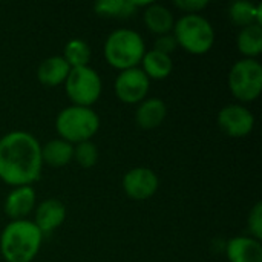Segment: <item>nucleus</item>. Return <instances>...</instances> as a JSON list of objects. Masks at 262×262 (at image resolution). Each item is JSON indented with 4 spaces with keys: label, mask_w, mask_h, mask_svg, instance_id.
Returning a JSON list of instances; mask_svg holds the SVG:
<instances>
[{
    "label": "nucleus",
    "mask_w": 262,
    "mask_h": 262,
    "mask_svg": "<svg viewBox=\"0 0 262 262\" xmlns=\"http://www.w3.org/2000/svg\"><path fill=\"white\" fill-rule=\"evenodd\" d=\"M141 71L149 77V80H163L167 78L173 69V61L170 55H166L160 51H146L141 60Z\"/></svg>",
    "instance_id": "18"
},
{
    "label": "nucleus",
    "mask_w": 262,
    "mask_h": 262,
    "mask_svg": "<svg viewBox=\"0 0 262 262\" xmlns=\"http://www.w3.org/2000/svg\"><path fill=\"white\" fill-rule=\"evenodd\" d=\"M229 88L239 101H255L262 92L261 63L256 58L238 60L230 69Z\"/></svg>",
    "instance_id": "6"
},
{
    "label": "nucleus",
    "mask_w": 262,
    "mask_h": 262,
    "mask_svg": "<svg viewBox=\"0 0 262 262\" xmlns=\"http://www.w3.org/2000/svg\"><path fill=\"white\" fill-rule=\"evenodd\" d=\"M166 114L167 107L163 100L144 98L135 111V121L143 129H155L164 121Z\"/></svg>",
    "instance_id": "15"
},
{
    "label": "nucleus",
    "mask_w": 262,
    "mask_h": 262,
    "mask_svg": "<svg viewBox=\"0 0 262 262\" xmlns=\"http://www.w3.org/2000/svg\"><path fill=\"white\" fill-rule=\"evenodd\" d=\"M160 181L157 173L149 167H134L123 177L124 193L137 201L149 200L158 190Z\"/></svg>",
    "instance_id": "10"
},
{
    "label": "nucleus",
    "mask_w": 262,
    "mask_h": 262,
    "mask_svg": "<svg viewBox=\"0 0 262 262\" xmlns=\"http://www.w3.org/2000/svg\"><path fill=\"white\" fill-rule=\"evenodd\" d=\"M152 2H137V0H100L95 3V12L103 17L111 18H126L137 12L141 6H149Z\"/></svg>",
    "instance_id": "16"
},
{
    "label": "nucleus",
    "mask_w": 262,
    "mask_h": 262,
    "mask_svg": "<svg viewBox=\"0 0 262 262\" xmlns=\"http://www.w3.org/2000/svg\"><path fill=\"white\" fill-rule=\"evenodd\" d=\"M238 49L247 58H255L262 52V26L258 23L241 28L238 38Z\"/></svg>",
    "instance_id": "21"
},
{
    "label": "nucleus",
    "mask_w": 262,
    "mask_h": 262,
    "mask_svg": "<svg viewBox=\"0 0 262 262\" xmlns=\"http://www.w3.org/2000/svg\"><path fill=\"white\" fill-rule=\"evenodd\" d=\"M41 146L34 135L14 130L0 138V180L9 186H29L40 178Z\"/></svg>",
    "instance_id": "1"
},
{
    "label": "nucleus",
    "mask_w": 262,
    "mask_h": 262,
    "mask_svg": "<svg viewBox=\"0 0 262 262\" xmlns=\"http://www.w3.org/2000/svg\"><path fill=\"white\" fill-rule=\"evenodd\" d=\"M218 124L226 135L232 138H243L253 130L255 117L241 104H229L220 111Z\"/></svg>",
    "instance_id": "9"
},
{
    "label": "nucleus",
    "mask_w": 262,
    "mask_h": 262,
    "mask_svg": "<svg viewBox=\"0 0 262 262\" xmlns=\"http://www.w3.org/2000/svg\"><path fill=\"white\" fill-rule=\"evenodd\" d=\"M69 71L71 68L61 55H52L40 63L37 69V78L41 84L54 88L66 81Z\"/></svg>",
    "instance_id": "14"
},
{
    "label": "nucleus",
    "mask_w": 262,
    "mask_h": 262,
    "mask_svg": "<svg viewBox=\"0 0 262 262\" xmlns=\"http://www.w3.org/2000/svg\"><path fill=\"white\" fill-rule=\"evenodd\" d=\"M74 146L61 138L51 140L41 147V161L51 167H63L72 161Z\"/></svg>",
    "instance_id": "19"
},
{
    "label": "nucleus",
    "mask_w": 262,
    "mask_h": 262,
    "mask_svg": "<svg viewBox=\"0 0 262 262\" xmlns=\"http://www.w3.org/2000/svg\"><path fill=\"white\" fill-rule=\"evenodd\" d=\"M72 160H75L81 167H92L97 164L98 161V149L92 141H83L74 146V157Z\"/></svg>",
    "instance_id": "23"
},
{
    "label": "nucleus",
    "mask_w": 262,
    "mask_h": 262,
    "mask_svg": "<svg viewBox=\"0 0 262 262\" xmlns=\"http://www.w3.org/2000/svg\"><path fill=\"white\" fill-rule=\"evenodd\" d=\"M66 220V206L54 198L45 200L38 204L35 210V221L34 224L41 233H49L58 229Z\"/></svg>",
    "instance_id": "11"
},
{
    "label": "nucleus",
    "mask_w": 262,
    "mask_h": 262,
    "mask_svg": "<svg viewBox=\"0 0 262 262\" xmlns=\"http://www.w3.org/2000/svg\"><path fill=\"white\" fill-rule=\"evenodd\" d=\"M35 206V192L31 186L15 187L5 200V213L12 220H25Z\"/></svg>",
    "instance_id": "12"
},
{
    "label": "nucleus",
    "mask_w": 262,
    "mask_h": 262,
    "mask_svg": "<svg viewBox=\"0 0 262 262\" xmlns=\"http://www.w3.org/2000/svg\"><path fill=\"white\" fill-rule=\"evenodd\" d=\"M229 17L236 26H249L253 23L261 25L262 21V5H253L246 0H236L229 8Z\"/></svg>",
    "instance_id": "20"
},
{
    "label": "nucleus",
    "mask_w": 262,
    "mask_h": 262,
    "mask_svg": "<svg viewBox=\"0 0 262 262\" xmlns=\"http://www.w3.org/2000/svg\"><path fill=\"white\" fill-rule=\"evenodd\" d=\"M55 129L61 140L74 144L91 141L100 129V117L91 107L69 106L60 111L55 120Z\"/></svg>",
    "instance_id": "5"
},
{
    "label": "nucleus",
    "mask_w": 262,
    "mask_h": 262,
    "mask_svg": "<svg viewBox=\"0 0 262 262\" xmlns=\"http://www.w3.org/2000/svg\"><path fill=\"white\" fill-rule=\"evenodd\" d=\"M173 37L183 49L193 55L209 52L215 43V31L201 14H186L173 25Z\"/></svg>",
    "instance_id": "4"
},
{
    "label": "nucleus",
    "mask_w": 262,
    "mask_h": 262,
    "mask_svg": "<svg viewBox=\"0 0 262 262\" xmlns=\"http://www.w3.org/2000/svg\"><path fill=\"white\" fill-rule=\"evenodd\" d=\"M144 23L149 31L163 35V34H169L173 29L175 18L170 9H167L166 6L158 3H150L144 9Z\"/></svg>",
    "instance_id": "17"
},
{
    "label": "nucleus",
    "mask_w": 262,
    "mask_h": 262,
    "mask_svg": "<svg viewBox=\"0 0 262 262\" xmlns=\"http://www.w3.org/2000/svg\"><path fill=\"white\" fill-rule=\"evenodd\" d=\"M64 84L66 94L74 106L83 107H91L97 103L103 91V83L98 72L89 66L72 68Z\"/></svg>",
    "instance_id": "7"
},
{
    "label": "nucleus",
    "mask_w": 262,
    "mask_h": 262,
    "mask_svg": "<svg viewBox=\"0 0 262 262\" xmlns=\"http://www.w3.org/2000/svg\"><path fill=\"white\" fill-rule=\"evenodd\" d=\"M209 5L207 0H177L175 6L187 14H198Z\"/></svg>",
    "instance_id": "26"
},
{
    "label": "nucleus",
    "mask_w": 262,
    "mask_h": 262,
    "mask_svg": "<svg viewBox=\"0 0 262 262\" xmlns=\"http://www.w3.org/2000/svg\"><path fill=\"white\" fill-rule=\"evenodd\" d=\"M249 230L250 236L261 241L262 239V203H256L249 215Z\"/></svg>",
    "instance_id": "24"
},
{
    "label": "nucleus",
    "mask_w": 262,
    "mask_h": 262,
    "mask_svg": "<svg viewBox=\"0 0 262 262\" xmlns=\"http://www.w3.org/2000/svg\"><path fill=\"white\" fill-rule=\"evenodd\" d=\"M43 233L32 221H11L0 235V252L6 262H31L41 247Z\"/></svg>",
    "instance_id": "2"
},
{
    "label": "nucleus",
    "mask_w": 262,
    "mask_h": 262,
    "mask_svg": "<svg viewBox=\"0 0 262 262\" xmlns=\"http://www.w3.org/2000/svg\"><path fill=\"white\" fill-rule=\"evenodd\" d=\"M91 46L80 38H74L69 40L64 46V52H63V58L66 60V63L69 64V68H83L89 64L91 60Z\"/></svg>",
    "instance_id": "22"
},
{
    "label": "nucleus",
    "mask_w": 262,
    "mask_h": 262,
    "mask_svg": "<svg viewBox=\"0 0 262 262\" xmlns=\"http://www.w3.org/2000/svg\"><path fill=\"white\" fill-rule=\"evenodd\" d=\"M177 46H178V43H177V40H175V37H173V34H163V35H160L157 40H155V51H160V52H163V54H166V55H170L175 49H177Z\"/></svg>",
    "instance_id": "25"
},
{
    "label": "nucleus",
    "mask_w": 262,
    "mask_h": 262,
    "mask_svg": "<svg viewBox=\"0 0 262 262\" xmlns=\"http://www.w3.org/2000/svg\"><path fill=\"white\" fill-rule=\"evenodd\" d=\"M150 80L141 68L120 71L115 78V94L126 104H140L149 92Z\"/></svg>",
    "instance_id": "8"
},
{
    "label": "nucleus",
    "mask_w": 262,
    "mask_h": 262,
    "mask_svg": "<svg viewBox=\"0 0 262 262\" xmlns=\"http://www.w3.org/2000/svg\"><path fill=\"white\" fill-rule=\"evenodd\" d=\"M144 54H146L144 40L134 29H127V28L115 29L109 34V37L104 41L106 61L118 71L137 68L138 63H141Z\"/></svg>",
    "instance_id": "3"
},
{
    "label": "nucleus",
    "mask_w": 262,
    "mask_h": 262,
    "mask_svg": "<svg viewBox=\"0 0 262 262\" xmlns=\"http://www.w3.org/2000/svg\"><path fill=\"white\" fill-rule=\"evenodd\" d=\"M229 262H262L261 241L252 236L232 238L226 246Z\"/></svg>",
    "instance_id": "13"
}]
</instances>
